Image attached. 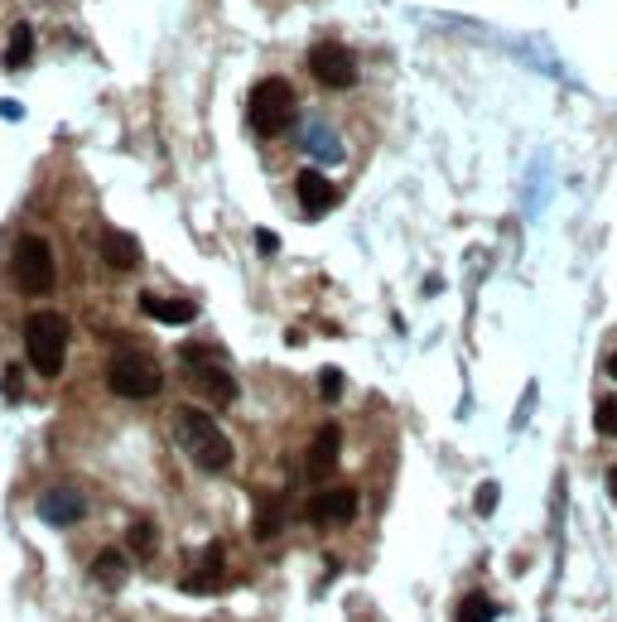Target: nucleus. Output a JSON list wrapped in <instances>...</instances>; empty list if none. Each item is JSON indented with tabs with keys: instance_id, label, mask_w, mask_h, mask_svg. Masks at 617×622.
<instances>
[{
	"instance_id": "1",
	"label": "nucleus",
	"mask_w": 617,
	"mask_h": 622,
	"mask_svg": "<svg viewBox=\"0 0 617 622\" xmlns=\"http://www.w3.org/2000/svg\"><path fill=\"white\" fill-rule=\"evenodd\" d=\"M174 425H179V444H184V454L198 463V468H208V473H227V468H232V439L222 434V425H217L208 410L184 406Z\"/></svg>"
},
{
	"instance_id": "2",
	"label": "nucleus",
	"mask_w": 617,
	"mask_h": 622,
	"mask_svg": "<svg viewBox=\"0 0 617 622\" xmlns=\"http://www.w3.org/2000/svg\"><path fill=\"white\" fill-rule=\"evenodd\" d=\"M68 338H73V328H68V319H63L58 309H44V314L25 319V357L34 362L39 377H58V372H63Z\"/></svg>"
},
{
	"instance_id": "3",
	"label": "nucleus",
	"mask_w": 617,
	"mask_h": 622,
	"mask_svg": "<svg viewBox=\"0 0 617 622\" xmlns=\"http://www.w3.org/2000/svg\"><path fill=\"white\" fill-rule=\"evenodd\" d=\"M251 126L261 131V136H280V131H290L299 116V102H295V87L285 78H266L256 82V92H251Z\"/></svg>"
},
{
	"instance_id": "4",
	"label": "nucleus",
	"mask_w": 617,
	"mask_h": 622,
	"mask_svg": "<svg viewBox=\"0 0 617 622\" xmlns=\"http://www.w3.org/2000/svg\"><path fill=\"white\" fill-rule=\"evenodd\" d=\"M10 271H15V285L25 295H49L58 280V266H54V246L44 237H20L15 242V256H10Z\"/></svg>"
},
{
	"instance_id": "5",
	"label": "nucleus",
	"mask_w": 617,
	"mask_h": 622,
	"mask_svg": "<svg viewBox=\"0 0 617 622\" xmlns=\"http://www.w3.org/2000/svg\"><path fill=\"white\" fill-rule=\"evenodd\" d=\"M184 372H188V386L203 401H213V406H232L237 401V377L208 348H184Z\"/></svg>"
},
{
	"instance_id": "6",
	"label": "nucleus",
	"mask_w": 617,
	"mask_h": 622,
	"mask_svg": "<svg viewBox=\"0 0 617 622\" xmlns=\"http://www.w3.org/2000/svg\"><path fill=\"white\" fill-rule=\"evenodd\" d=\"M107 386L116 396H126V401H145V396H155L164 386V372H160V362H150L140 352H121V357H111Z\"/></svg>"
},
{
	"instance_id": "7",
	"label": "nucleus",
	"mask_w": 617,
	"mask_h": 622,
	"mask_svg": "<svg viewBox=\"0 0 617 622\" xmlns=\"http://www.w3.org/2000/svg\"><path fill=\"white\" fill-rule=\"evenodd\" d=\"M309 73H314L323 87L343 92V87L357 82V58H352L343 44H314V49H309Z\"/></svg>"
},
{
	"instance_id": "8",
	"label": "nucleus",
	"mask_w": 617,
	"mask_h": 622,
	"mask_svg": "<svg viewBox=\"0 0 617 622\" xmlns=\"http://www.w3.org/2000/svg\"><path fill=\"white\" fill-rule=\"evenodd\" d=\"M39 516L44 521H54V526H73L82 516V497H78V487H44L39 492Z\"/></svg>"
},
{
	"instance_id": "9",
	"label": "nucleus",
	"mask_w": 617,
	"mask_h": 622,
	"mask_svg": "<svg viewBox=\"0 0 617 622\" xmlns=\"http://www.w3.org/2000/svg\"><path fill=\"white\" fill-rule=\"evenodd\" d=\"M314 521L319 526H343V521H352L357 516V492L352 487H328V492H319L314 497Z\"/></svg>"
},
{
	"instance_id": "10",
	"label": "nucleus",
	"mask_w": 617,
	"mask_h": 622,
	"mask_svg": "<svg viewBox=\"0 0 617 622\" xmlns=\"http://www.w3.org/2000/svg\"><path fill=\"white\" fill-rule=\"evenodd\" d=\"M295 193H299V203H304V213L309 217H323L333 203H338V189L323 179L319 169H304V174L295 179Z\"/></svg>"
},
{
	"instance_id": "11",
	"label": "nucleus",
	"mask_w": 617,
	"mask_h": 622,
	"mask_svg": "<svg viewBox=\"0 0 617 622\" xmlns=\"http://www.w3.org/2000/svg\"><path fill=\"white\" fill-rule=\"evenodd\" d=\"M222 555H227V550H222L217 541L198 555L193 574L184 579V594H213V589H222V569H227V565H222Z\"/></svg>"
},
{
	"instance_id": "12",
	"label": "nucleus",
	"mask_w": 617,
	"mask_h": 622,
	"mask_svg": "<svg viewBox=\"0 0 617 622\" xmlns=\"http://www.w3.org/2000/svg\"><path fill=\"white\" fill-rule=\"evenodd\" d=\"M140 314H150V319H160V324H174V328H184L193 324V299H164V295H140Z\"/></svg>"
},
{
	"instance_id": "13",
	"label": "nucleus",
	"mask_w": 617,
	"mask_h": 622,
	"mask_svg": "<svg viewBox=\"0 0 617 622\" xmlns=\"http://www.w3.org/2000/svg\"><path fill=\"white\" fill-rule=\"evenodd\" d=\"M343 454V430L338 425H323L309 444V473H333V463Z\"/></svg>"
},
{
	"instance_id": "14",
	"label": "nucleus",
	"mask_w": 617,
	"mask_h": 622,
	"mask_svg": "<svg viewBox=\"0 0 617 622\" xmlns=\"http://www.w3.org/2000/svg\"><path fill=\"white\" fill-rule=\"evenodd\" d=\"M102 251H107V261L116 271H135V266H140V246H135L131 232H116V227H111L107 237H102Z\"/></svg>"
},
{
	"instance_id": "15",
	"label": "nucleus",
	"mask_w": 617,
	"mask_h": 622,
	"mask_svg": "<svg viewBox=\"0 0 617 622\" xmlns=\"http://www.w3.org/2000/svg\"><path fill=\"white\" fill-rule=\"evenodd\" d=\"M29 54H34V29L15 25V29H10V49H5V68H15V73H20V68L29 63Z\"/></svg>"
},
{
	"instance_id": "16",
	"label": "nucleus",
	"mask_w": 617,
	"mask_h": 622,
	"mask_svg": "<svg viewBox=\"0 0 617 622\" xmlns=\"http://www.w3.org/2000/svg\"><path fill=\"white\" fill-rule=\"evenodd\" d=\"M92 579H97V584H107V589H116V584L126 579V560H121L116 550H102V555H97V565H92Z\"/></svg>"
},
{
	"instance_id": "17",
	"label": "nucleus",
	"mask_w": 617,
	"mask_h": 622,
	"mask_svg": "<svg viewBox=\"0 0 617 622\" xmlns=\"http://www.w3.org/2000/svg\"><path fill=\"white\" fill-rule=\"evenodd\" d=\"M458 622H497V603L487 594H468L458 603Z\"/></svg>"
},
{
	"instance_id": "18",
	"label": "nucleus",
	"mask_w": 617,
	"mask_h": 622,
	"mask_svg": "<svg viewBox=\"0 0 617 622\" xmlns=\"http://www.w3.org/2000/svg\"><path fill=\"white\" fill-rule=\"evenodd\" d=\"M280 526H285L280 521V502H261V512H256V541L266 545L270 536H280Z\"/></svg>"
},
{
	"instance_id": "19",
	"label": "nucleus",
	"mask_w": 617,
	"mask_h": 622,
	"mask_svg": "<svg viewBox=\"0 0 617 622\" xmlns=\"http://www.w3.org/2000/svg\"><path fill=\"white\" fill-rule=\"evenodd\" d=\"M155 521H131V531H126V545H131L135 555H145V550H155Z\"/></svg>"
},
{
	"instance_id": "20",
	"label": "nucleus",
	"mask_w": 617,
	"mask_h": 622,
	"mask_svg": "<svg viewBox=\"0 0 617 622\" xmlns=\"http://www.w3.org/2000/svg\"><path fill=\"white\" fill-rule=\"evenodd\" d=\"M593 425H598V434L617 439V396H603V401H598V410H593Z\"/></svg>"
},
{
	"instance_id": "21",
	"label": "nucleus",
	"mask_w": 617,
	"mask_h": 622,
	"mask_svg": "<svg viewBox=\"0 0 617 622\" xmlns=\"http://www.w3.org/2000/svg\"><path fill=\"white\" fill-rule=\"evenodd\" d=\"M319 391H323V401H338V396H343V372L328 367V372L319 377Z\"/></svg>"
},
{
	"instance_id": "22",
	"label": "nucleus",
	"mask_w": 617,
	"mask_h": 622,
	"mask_svg": "<svg viewBox=\"0 0 617 622\" xmlns=\"http://www.w3.org/2000/svg\"><path fill=\"white\" fill-rule=\"evenodd\" d=\"M5 396H10V401L25 396V377H20V367H5Z\"/></svg>"
},
{
	"instance_id": "23",
	"label": "nucleus",
	"mask_w": 617,
	"mask_h": 622,
	"mask_svg": "<svg viewBox=\"0 0 617 622\" xmlns=\"http://www.w3.org/2000/svg\"><path fill=\"white\" fill-rule=\"evenodd\" d=\"M492 507H497V483H487V487H478V512H492Z\"/></svg>"
},
{
	"instance_id": "24",
	"label": "nucleus",
	"mask_w": 617,
	"mask_h": 622,
	"mask_svg": "<svg viewBox=\"0 0 617 622\" xmlns=\"http://www.w3.org/2000/svg\"><path fill=\"white\" fill-rule=\"evenodd\" d=\"M256 246H261L266 256H275V251H280V237H275V232H256Z\"/></svg>"
},
{
	"instance_id": "25",
	"label": "nucleus",
	"mask_w": 617,
	"mask_h": 622,
	"mask_svg": "<svg viewBox=\"0 0 617 622\" xmlns=\"http://www.w3.org/2000/svg\"><path fill=\"white\" fill-rule=\"evenodd\" d=\"M608 492H613V502H617V468L608 473Z\"/></svg>"
},
{
	"instance_id": "26",
	"label": "nucleus",
	"mask_w": 617,
	"mask_h": 622,
	"mask_svg": "<svg viewBox=\"0 0 617 622\" xmlns=\"http://www.w3.org/2000/svg\"><path fill=\"white\" fill-rule=\"evenodd\" d=\"M608 377L617 381V352H613V357H608Z\"/></svg>"
}]
</instances>
